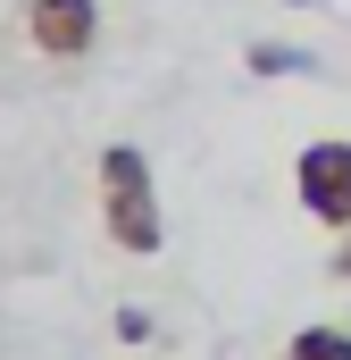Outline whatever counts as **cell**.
I'll use <instances>...</instances> for the list:
<instances>
[{
    "label": "cell",
    "mask_w": 351,
    "mask_h": 360,
    "mask_svg": "<svg viewBox=\"0 0 351 360\" xmlns=\"http://www.w3.org/2000/svg\"><path fill=\"white\" fill-rule=\"evenodd\" d=\"M100 235L126 252V260H151L168 243V210H159V184H151V160L134 143H109L100 151Z\"/></svg>",
    "instance_id": "6da1fadb"
},
{
    "label": "cell",
    "mask_w": 351,
    "mask_h": 360,
    "mask_svg": "<svg viewBox=\"0 0 351 360\" xmlns=\"http://www.w3.org/2000/svg\"><path fill=\"white\" fill-rule=\"evenodd\" d=\"M17 34L51 68H84L100 51V0H17Z\"/></svg>",
    "instance_id": "7a4b0ae2"
},
{
    "label": "cell",
    "mask_w": 351,
    "mask_h": 360,
    "mask_svg": "<svg viewBox=\"0 0 351 360\" xmlns=\"http://www.w3.org/2000/svg\"><path fill=\"white\" fill-rule=\"evenodd\" d=\"M293 201H301L326 235L351 226V143L343 134H318V143L293 160Z\"/></svg>",
    "instance_id": "3957f363"
},
{
    "label": "cell",
    "mask_w": 351,
    "mask_h": 360,
    "mask_svg": "<svg viewBox=\"0 0 351 360\" xmlns=\"http://www.w3.org/2000/svg\"><path fill=\"white\" fill-rule=\"evenodd\" d=\"M284 360H351V327H301L284 344Z\"/></svg>",
    "instance_id": "277c9868"
},
{
    "label": "cell",
    "mask_w": 351,
    "mask_h": 360,
    "mask_svg": "<svg viewBox=\"0 0 351 360\" xmlns=\"http://www.w3.org/2000/svg\"><path fill=\"white\" fill-rule=\"evenodd\" d=\"M243 59H251V76H310V68H318V59L293 51V42H251Z\"/></svg>",
    "instance_id": "5b68a950"
},
{
    "label": "cell",
    "mask_w": 351,
    "mask_h": 360,
    "mask_svg": "<svg viewBox=\"0 0 351 360\" xmlns=\"http://www.w3.org/2000/svg\"><path fill=\"white\" fill-rule=\"evenodd\" d=\"M117 335H126V344H151V310L126 302V310H117Z\"/></svg>",
    "instance_id": "8992f818"
},
{
    "label": "cell",
    "mask_w": 351,
    "mask_h": 360,
    "mask_svg": "<svg viewBox=\"0 0 351 360\" xmlns=\"http://www.w3.org/2000/svg\"><path fill=\"white\" fill-rule=\"evenodd\" d=\"M326 276H343V285H351V226L335 235V252H326Z\"/></svg>",
    "instance_id": "52a82bcc"
},
{
    "label": "cell",
    "mask_w": 351,
    "mask_h": 360,
    "mask_svg": "<svg viewBox=\"0 0 351 360\" xmlns=\"http://www.w3.org/2000/svg\"><path fill=\"white\" fill-rule=\"evenodd\" d=\"M293 8H310V0H293Z\"/></svg>",
    "instance_id": "ba28073f"
}]
</instances>
